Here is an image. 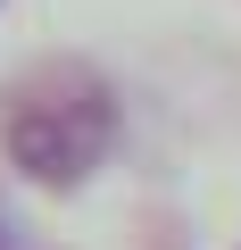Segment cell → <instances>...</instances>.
Returning a JSON list of instances; mask_svg holds the SVG:
<instances>
[]
</instances>
